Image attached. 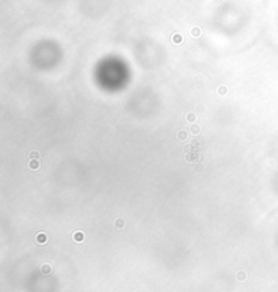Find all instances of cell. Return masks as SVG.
<instances>
[{"mask_svg":"<svg viewBox=\"0 0 278 292\" xmlns=\"http://www.w3.org/2000/svg\"><path fill=\"white\" fill-rule=\"evenodd\" d=\"M186 160H187V162H190V163H194V162L201 160V155L198 154L197 151L186 152Z\"/></svg>","mask_w":278,"mask_h":292,"instance_id":"obj_1","label":"cell"},{"mask_svg":"<svg viewBox=\"0 0 278 292\" xmlns=\"http://www.w3.org/2000/svg\"><path fill=\"white\" fill-rule=\"evenodd\" d=\"M35 242L40 243V245H45V243L48 242V235L45 234V232H40V234H37V236H35Z\"/></svg>","mask_w":278,"mask_h":292,"instance_id":"obj_2","label":"cell"},{"mask_svg":"<svg viewBox=\"0 0 278 292\" xmlns=\"http://www.w3.org/2000/svg\"><path fill=\"white\" fill-rule=\"evenodd\" d=\"M29 168L33 170V171H37L38 168H40V162H38V159H30V162H29Z\"/></svg>","mask_w":278,"mask_h":292,"instance_id":"obj_3","label":"cell"},{"mask_svg":"<svg viewBox=\"0 0 278 292\" xmlns=\"http://www.w3.org/2000/svg\"><path fill=\"white\" fill-rule=\"evenodd\" d=\"M72 238H73L75 242H83L84 241V232L80 231V230H79V231H75Z\"/></svg>","mask_w":278,"mask_h":292,"instance_id":"obj_4","label":"cell"},{"mask_svg":"<svg viewBox=\"0 0 278 292\" xmlns=\"http://www.w3.org/2000/svg\"><path fill=\"white\" fill-rule=\"evenodd\" d=\"M50 270H52V268H50V265H49V264H44V265L41 266V272L45 273V275L50 273Z\"/></svg>","mask_w":278,"mask_h":292,"instance_id":"obj_5","label":"cell"},{"mask_svg":"<svg viewBox=\"0 0 278 292\" xmlns=\"http://www.w3.org/2000/svg\"><path fill=\"white\" fill-rule=\"evenodd\" d=\"M191 35L195 38L199 37V35H201V29H199V27H193V29H191Z\"/></svg>","mask_w":278,"mask_h":292,"instance_id":"obj_6","label":"cell"},{"mask_svg":"<svg viewBox=\"0 0 278 292\" xmlns=\"http://www.w3.org/2000/svg\"><path fill=\"white\" fill-rule=\"evenodd\" d=\"M190 131H191V133L198 134V133H199V132H201V128H199V125L193 124V125H191V128H190Z\"/></svg>","mask_w":278,"mask_h":292,"instance_id":"obj_7","label":"cell"},{"mask_svg":"<svg viewBox=\"0 0 278 292\" xmlns=\"http://www.w3.org/2000/svg\"><path fill=\"white\" fill-rule=\"evenodd\" d=\"M124 227H125V222H124V220H121V219H117V220H115V228L122 230Z\"/></svg>","mask_w":278,"mask_h":292,"instance_id":"obj_8","label":"cell"},{"mask_svg":"<svg viewBox=\"0 0 278 292\" xmlns=\"http://www.w3.org/2000/svg\"><path fill=\"white\" fill-rule=\"evenodd\" d=\"M178 139H179V140H186V139H187V132L186 131H179L178 132Z\"/></svg>","mask_w":278,"mask_h":292,"instance_id":"obj_9","label":"cell"},{"mask_svg":"<svg viewBox=\"0 0 278 292\" xmlns=\"http://www.w3.org/2000/svg\"><path fill=\"white\" fill-rule=\"evenodd\" d=\"M186 120H187L189 122H194V121L197 120V116H195L194 113H187V114H186Z\"/></svg>","mask_w":278,"mask_h":292,"instance_id":"obj_10","label":"cell"},{"mask_svg":"<svg viewBox=\"0 0 278 292\" xmlns=\"http://www.w3.org/2000/svg\"><path fill=\"white\" fill-rule=\"evenodd\" d=\"M217 91H218V94H220V95H225L228 93V88L225 87V86H220Z\"/></svg>","mask_w":278,"mask_h":292,"instance_id":"obj_11","label":"cell"},{"mask_svg":"<svg viewBox=\"0 0 278 292\" xmlns=\"http://www.w3.org/2000/svg\"><path fill=\"white\" fill-rule=\"evenodd\" d=\"M172 41H174L175 44H181V42H182V37L179 35V34H175L174 37H172Z\"/></svg>","mask_w":278,"mask_h":292,"instance_id":"obj_12","label":"cell"},{"mask_svg":"<svg viewBox=\"0 0 278 292\" xmlns=\"http://www.w3.org/2000/svg\"><path fill=\"white\" fill-rule=\"evenodd\" d=\"M29 156H30V159H38L40 158V154H38L37 151H31Z\"/></svg>","mask_w":278,"mask_h":292,"instance_id":"obj_13","label":"cell"}]
</instances>
